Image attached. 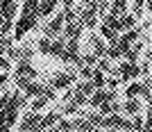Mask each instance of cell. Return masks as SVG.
Instances as JSON below:
<instances>
[{"label":"cell","mask_w":152,"mask_h":132,"mask_svg":"<svg viewBox=\"0 0 152 132\" xmlns=\"http://www.w3.org/2000/svg\"><path fill=\"white\" fill-rule=\"evenodd\" d=\"M114 75H118L125 82H134L141 77V66L136 62H121V66L114 71Z\"/></svg>","instance_id":"cell-1"},{"label":"cell","mask_w":152,"mask_h":132,"mask_svg":"<svg viewBox=\"0 0 152 132\" xmlns=\"http://www.w3.org/2000/svg\"><path fill=\"white\" fill-rule=\"evenodd\" d=\"M98 18H100V16H98V2H91V5H86V7H82V9H80V23H82L84 27H89V30H93L95 25H100V23H98Z\"/></svg>","instance_id":"cell-2"},{"label":"cell","mask_w":152,"mask_h":132,"mask_svg":"<svg viewBox=\"0 0 152 132\" xmlns=\"http://www.w3.org/2000/svg\"><path fill=\"white\" fill-rule=\"evenodd\" d=\"M64 25H66V18H64V12H59V14H55L48 23H45V27H43V37H48V39H55V37H59L64 32Z\"/></svg>","instance_id":"cell-3"},{"label":"cell","mask_w":152,"mask_h":132,"mask_svg":"<svg viewBox=\"0 0 152 132\" xmlns=\"http://www.w3.org/2000/svg\"><path fill=\"white\" fill-rule=\"evenodd\" d=\"M39 23V14H30V16H20L18 23H16V27H14V39L18 41V39H23L27 34V32L32 30V27Z\"/></svg>","instance_id":"cell-4"},{"label":"cell","mask_w":152,"mask_h":132,"mask_svg":"<svg viewBox=\"0 0 152 132\" xmlns=\"http://www.w3.org/2000/svg\"><path fill=\"white\" fill-rule=\"evenodd\" d=\"M107 100H118V94L116 91H111V89H95L93 94H91V98H89V105L91 107H100L102 103H107Z\"/></svg>","instance_id":"cell-5"},{"label":"cell","mask_w":152,"mask_h":132,"mask_svg":"<svg viewBox=\"0 0 152 132\" xmlns=\"http://www.w3.org/2000/svg\"><path fill=\"white\" fill-rule=\"evenodd\" d=\"M39 123H41L39 112H27L23 114V119L18 123V132H39Z\"/></svg>","instance_id":"cell-6"},{"label":"cell","mask_w":152,"mask_h":132,"mask_svg":"<svg viewBox=\"0 0 152 132\" xmlns=\"http://www.w3.org/2000/svg\"><path fill=\"white\" fill-rule=\"evenodd\" d=\"M141 39V30L139 27H132V30H127V32H123L121 37H118V46H121V50H123V55H125L129 48H132V44H136Z\"/></svg>","instance_id":"cell-7"},{"label":"cell","mask_w":152,"mask_h":132,"mask_svg":"<svg viewBox=\"0 0 152 132\" xmlns=\"http://www.w3.org/2000/svg\"><path fill=\"white\" fill-rule=\"evenodd\" d=\"M89 50L93 52L98 59L107 57V44H104V39H102L100 34H93V32L89 34Z\"/></svg>","instance_id":"cell-8"},{"label":"cell","mask_w":152,"mask_h":132,"mask_svg":"<svg viewBox=\"0 0 152 132\" xmlns=\"http://www.w3.org/2000/svg\"><path fill=\"white\" fill-rule=\"evenodd\" d=\"M16 77H20V80H37V69H32L30 62H25V59H20L18 66H16Z\"/></svg>","instance_id":"cell-9"},{"label":"cell","mask_w":152,"mask_h":132,"mask_svg":"<svg viewBox=\"0 0 152 132\" xmlns=\"http://www.w3.org/2000/svg\"><path fill=\"white\" fill-rule=\"evenodd\" d=\"M82 30H84V25L80 23V21H75V23H66V25H64V32H61V39H66V41H70V39H80V37H82Z\"/></svg>","instance_id":"cell-10"},{"label":"cell","mask_w":152,"mask_h":132,"mask_svg":"<svg viewBox=\"0 0 152 132\" xmlns=\"http://www.w3.org/2000/svg\"><path fill=\"white\" fill-rule=\"evenodd\" d=\"M141 109H143L141 98H125V103H123V114L125 116H136V114H141Z\"/></svg>","instance_id":"cell-11"},{"label":"cell","mask_w":152,"mask_h":132,"mask_svg":"<svg viewBox=\"0 0 152 132\" xmlns=\"http://www.w3.org/2000/svg\"><path fill=\"white\" fill-rule=\"evenodd\" d=\"M73 80H75V77L68 75V73H55L52 80H50V87L55 89V91H57V89H70Z\"/></svg>","instance_id":"cell-12"},{"label":"cell","mask_w":152,"mask_h":132,"mask_svg":"<svg viewBox=\"0 0 152 132\" xmlns=\"http://www.w3.org/2000/svg\"><path fill=\"white\" fill-rule=\"evenodd\" d=\"M61 119V114L59 112H48L45 116H41V123H39V132H43V130H48V128H52V125H57V121Z\"/></svg>","instance_id":"cell-13"},{"label":"cell","mask_w":152,"mask_h":132,"mask_svg":"<svg viewBox=\"0 0 152 132\" xmlns=\"http://www.w3.org/2000/svg\"><path fill=\"white\" fill-rule=\"evenodd\" d=\"M23 94H25L27 98H32V96H37V98H39V96H43V94H45V87L32 80V82H27L25 87H23Z\"/></svg>","instance_id":"cell-14"},{"label":"cell","mask_w":152,"mask_h":132,"mask_svg":"<svg viewBox=\"0 0 152 132\" xmlns=\"http://www.w3.org/2000/svg\"><path fill=\"white\" fill-rule=\"evenodd\" d=\"M127 0H111L109 2V14H114V16H123L127 14Z\"/></svg>","instance_id":"cell-15"},{"label":"cell","mask_w":152,"mask_h":132,"mask_svg":"<svg viewBox=\"0 0 152 132\" xmlns=\"http://www.w3.org/2000/svg\"><path fill=\"white\" fill-rule=\"evenodd\" d=\"M118 21H121V32H127V30H132V27H136V16L134 14H123V16H118Z\"/></svg>","instance_id":"cell-16"},{"label":"cell","mask_w":152,"mask_h":132,"mask_svg":"<svg viewBox=\"0 0 152 132\" xmlns=\"http://www.w3.org/2000/svg\"><path fill=\"white\" fill-rule=\"evenodd\" d=\"M100 37L104 39V41H109V44H118V37H121V34L116 30H111L109 25H102L100 23Z\"/></svg>","instance_id":"cell-17"},{"label":"cell","mask_w":152,"mask_h":132,"mask_svg":"<svg viewBox=\"0 0 152 132\" xmlns=\"http://www.w3.org/2000/svg\"><path fill=\"white\" fill-rule=\"evenodd\" d=\"M141 87H143V84H141V82H127L125 84V98H139L141 96Z\"/></svg>","instance_id":"cell-18"},{"label":"cell","mask_w":152,"mask_h":132,"mask_svg":"<svg viewBox=\"0 0 152 132\" xmlns=\"http://www.w3.org/2000/svg\"><path fill=\"white\" fill-rule=\"evenodd\" d=\"M91 84H93L95 89H104V87H107V73H102V71L95 69L93 77H91Z\"/></svg>","instance_id":"cell-19"},{"label":"cell","mask_w":152,"mask_h":132,"mask_svg":"<svg viewBox=\"0 0 152 132\" xmlns=\"http://www.w3.org/2000/svg\"><path fill=\"white\" fill-rule=\"evenodd\" d=\"M39 2H41V0H23V12H20V16H30V14H37Z\"/></svg>","instance_id":"cell-20"},{"label":"cell","mask_w":152,"mask_h":132,"mask_svg":"<svg viewBox=\"0 0 152 132\" xmlns=\"http://www.w3.org/2000/svg\"><path fill=\"white\" fill-rule=\"evenodd\" d=\"M37 50L41 52V55H50V50H52V39H48V37L39 39V41H37Z\"/></svg>","instance_id":"cell-21"},{"label":"cell","mask_w":152,"mask_h":132,"mask_svg":"<svg viewBox=\"0 0 152 132\" xmlns=\"http://www.w3.org/2000/svg\"><path fill=\"white\" fill-rule=\"evenodd\" d=\"M77 91H82V94L84 96H89V98H91V94H93V91H95V87H93V84H91V80H82V82H77Z\"/></svg>","instance_id":"cell-22"},{"label":"cell","mask_w":152,"mask_h":132,"mask_svg":"<svg viewBox=\"0 0 152 132\" xmlns=\"http://www.w3.org/2000/svg\"><path fill=\"white\" fill-rule=\"evenodd\" d=\"M123 57V50L118 44H109L107 46V59H121Z\"/></svg>","instance_id":"cell-23"},{"label":"cell","mask_w":152,"mask_h":132,"mask_svg":"<svg viewBox=\"0 0 152 132\" xmlns=\"http://www.w3.org/2000/svg\"><path fill=\"white\" fill-rule=\"evenodd\" d=\"M86 116V121H89L93 128H102V123H104V116H102L100 112H95V114H84Z\"/></svg>","instance_id":"cell-24"},{"label":"cell","mask_w":152,"mask_h":132,"mask_svg":"<svg viewBox=\"0 0 152 132\" xmlns=\"http://www.w3.org/2000/svg\"><path fill=\"white\" fill-rule=\"evenodd\" d=\"M129 7H132V12H129V14H134V16L139 18L141 14L145 12V0H132V5H129Z\"/></svg>","instance_id":"cell-25"},{"label":"cell","mask_w":152,"mask_h":132,"mask_svg":"<svg viewBox=\"0 0 152 132\" xmlns=\"http://www.w3.org/2000/svg\"><path fill=\"white\" fill-rule=\"evenodd\" d=\"M48 105V98H45V96H39V98H34V100H32V112H41V109H43V107Z\"/></svg>","instance_id":"cell-26"},{"label":"cell","mask_w":152,"mask_h":132,"mask_svg":"<svg viewBox=\"0 0 152 132\" xmlns=\"http://www.w3.org/2000/svg\"><path fill=\"white\" fill-rule=\"evenodd\" d=\"M82 64H86V66H93V69H95V64H98V57H95L91 50H86V52H82Z\"/></svg>","instance_id":"cell-27"},{"label":"cell","mask_w":152,"mask_h":132,"mask_svg":"<svg viewBox=\"0 0 152 132\" xmlns=\"http://www.w3.org/2000/svg\"><path fill=\"white\" fill-rule=\"evenodd\" d=\"M129 121H132V132H141L143 130V116H141V114L129 116Z\"/></svg>","instance_id":"cell-28"},{"label":"cell","mask_w":152,"mask_h":132,"mask_svg":"<svg viewBox=\"0 0 152 132\" xmlns=\"http://www.w3.org/2000/svg\"><path fill=\"white\" fill-rule=\"evenodd\" d=\"M95 69H98V71H102V73H111V62H109L107 57H102V59H98Z\"/></svg>","instance_id":"cell-29"},{"label":"cell","mask_w":152,"mask_h":132,"mask_svg":"<svg viewBox=\"0 0 152 132\" xmlns=\"http://www.w3.org/2000/svg\"><path fill=\"white\" fill-rule=\"evenodd\" d=\"M93 73H95L93 66H86V64H82V66H80V75H82L84 80H91V77H93Z\"/></svg>","instance_id":"cell-30"},{"label":"cell","mask_w":152,"mask_h":132,"mask_svg":"<svg viewBox=\"0 0 152 132\" xmlns=\"http://www.w3.org/2000/svg\"><path fill=\"white\" fill-rule=\"evenodd\" d=\"M64 114H66V116H73V114H80V107H77L75 103H66V107H64Z\"/></svg>","instance_id":"cell-31"},{"label":"cell","mask_w":152,"mask_h":132,"mask_svg":"<svg viewBox=\"0 0 152 132\" xmlns=\"http://www.w3.org/2000/svg\"><path fill=\"white\" fill-rule=\"evenodd\" d=\"M9 103H12V94H2V96H0V112H2Z\"/></svg>","instance_id":"cell-32"},{"label":"cell","mask_w":152,"mask_h":132,"mask_svg":"<svg viewBox=\"0 0 152 132\" xmlns=\"http://www.w3.org/2000/svg\"><path fill=\"white\" fill-rule=\"evenodd\" d=\"M64 7V12H68V9H73V5H75V0H59Z\"/></svg>","instance_id":"cell-33"},{"label":"cell","mask_w":152,"mask_h":132,"mask_svg":"<svg viewBox=\"0 0 152 132\" xmlns=\"http://www.w3.org/2000/svg\"><path fill=\"white\" fill-rule=\"evenodd\" d=\"M118 82H121V77H111V80H107V87L111 89V91H114V89L118 87Z\"/></svg>","instance_id":"cell-34"},{"label":"cell","mask_w":152,"mask_h":132,"mask_svg":"<svg viewBox=\"0 0 152 132\" xmlns=\"http://www.w3.org/2000/svg\"><path fill=\"white\" fill-rule=\"evenodd\" d=\"M9 69V62H7L5 57H0V71H7Z\"/></svg>","instance_id":"cell-35"},{"label":"cell","mask_w":152,"mask_h":132,"mask_svg":"<svg viewBox=\"0 0 152 132\" xmlns=\"http://www.w3.org/2000/svg\"><path fill=\"white\" fill-rule=\"evenodd\" d=\"M12 2H16V0H0V9H5V7H9Z\"/></svg>","instance_id":"cell-36"},{"label":"cell","mask_w":152,"mask_h":132,"mask_svg":"<svg viewBox=\"0 0 152 132\" xmlns=\"http://www.w3.org/2000/svg\"><path fill=\"white\" fill-rule=\"evenodd\" d=\"M7 80H9V77H7V73H2V75H0V87H5Z\"/></svg>","instance_id":"cell-37"},{"label":"cell","mask_w":152,"mask_h":132,"mask_svg":"<svg viewBox=\"0 0 152 132\" xmlns=\"http://www.w3.org/2000/svg\"><path fill=\"white\" fill-rule=\"evenodd\" d=\"M145 7H148V12L152 14V0H145Z\"/></svg>","instance_id":"cell-38"},{"label":"cell","mask_w":152,"mask_h":132,"mask_svg":"<svg viewBox=\"0 0 152 132\" xmlns=\"http://www.w3.org/2000/svg\"><path fill=\"white\" fill-rule=\"evenodd\" d=\"M148 62H152V46H150V50H148Z\"/></svg>","instance_id":"cell-39"},{"label":"cell","mask_w":152,"mask_h":132,"mask_svg":"<svg viewBox=\"0 0 152 132\" xmlns=\"http://www.w3.org/2000/svg\"><path fill=\"white\" fill-rule=\"evenodd\" d=\"M80 2H82V5L86 7V5H91V2H93V0H80Z\"/></svg>","instance_id":"cell-40"},{"label":"cell","mask_w":152,"mask_h":132,"mask_svg":"<svg viewBox=\"0 0 152 132\" xmlns=\"http://www.w3.org/2000/svg\"><path fill=\"white\" fill-rule=\"evenodd\" d=\"M95 2H98V5H100V2H107V0H95Z\"/></svg>","instance_id":"cell-41"},{"label":"cell","mask_w":152,"mask_h":132,"mask_svg":"<svg viewBox=\"0 0 152 132\" xmlns=\"http://www.w3.org/2000/svg\"><path fill=\"white\" fill-rule=\"evenodd\" d=\"M141 132H152V130H141Z\"/></svg>","instance_id":"cell-42"}]
</instances>
